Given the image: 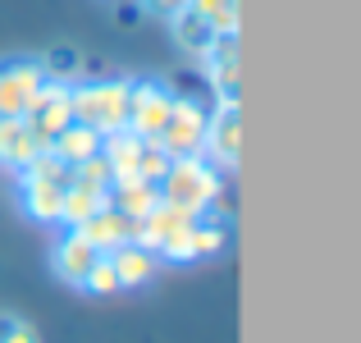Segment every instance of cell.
Masks as SVG:
<instances>
[{
	"label": "cell",
	"instance_id": "obj_21",
	"mask_svg": "<svg viewBox=\"0 0 361 343\" xmlns=\"http://www.w3.org/2000/svg\"><path fill=\"white\" fill-rule=\"evenodd\" d=\"M82 293H92V298H106V293H119V279H115V265H110V256H101L97 265H92L87 275H82L78 284Z\"/></svg>",
	"mask_w": 361,
	"mask_h": 343
},
{
	"label": "cell",
	"instance_id": "obj_18",
	"mask_svg": "<svg viewBox=\"0 0 361 343\" xmlns=\"http://www.w3.org/2000/svg\"><path fill=\"white\" fill-rule=\"evenodd\" d=\"M169 28H174V42H178V51L197 55V60H202V55L211 51V42H215V28L206 23V18H197L192 9H178V14L169 18Z\"/></svg>",
	"mask_w": 361,
	"mask_h": 343
},
{
	"label": "cell",
	"instance_id": "obj_9",
	"mask_svg": "<svg viewBox=\"0 0 361 343\" xmlns=\"http://www.w3.org/2000/svg\"><path fill=\"white\" fill-rule=\"evenodd\" d=\"M202 156H211V165L238 169V160H243V114H238V101H220V106L211 110Z\"/></svg>",
	"mask_w": 361,
	"mask_h": 343
},
{
	"label": "cell",
	"instance_id": "obj_1",
	"mask_svg": "<svg viewBox=\"0 0 361 343\" xmlns=\"http://www.w3.org/2000/svg\"><path fill=\"white\" fill-rule=\"evenodd\" d=\"M69 183H73V169L64 165L60 156L42 151V156L18 174V206H23V215L37 220V224H60Z\"/></svg>",
	"mask_w": 361,
	"mask_h": 343
},
{
	"label": "cell",
	"instance_id": "obj_14",
	"mask_svg": "<svg viewBox=\"0 0 361 343\" xmlns=\"http://www.w3.org/2000/svg\"><path fill=\"white\" fill-rule=\"evenodd\" d=\"M78 234L87 238L97 252H115V247H123V243L137 238V224H133L128 215H119L115 206H101L97 215H87V220L78 224Z\"/></svg>",
	"mask_w": 361,
	"mask_h": 343
},
{
	"label": "cell",
	"instance_id": "obj_7",
	"mask_svg": "<svg viewBox=\"0 0 361 343\" xmlns=\"http://www.w3.org/2000/svg\"><path fill=\"white\" fill-rule=\"evenodd\" d=\"M42 88H46L42 60H27V55L0 60V119H23V110L32 106Z\"/></svg>",
	"mask_w": 361,
	"mask_h": 343
},
{
	"label": "cell",
	"instance_id": "obj_10",
	"mask_svg": "<svg viewBox=\"0 0 361 343\" xmlns=\"http://www.w3.org/2000/svg\"><path fill=\"white\" fill-rule=\"evenodd\" d=\"M202 64L215 83V97L238 101V32H215V42H211V51L202 55Z\"/></svg>",
	"mask_w": 361,
	"mask_h": 343
},
{
	"label": "cell",
	"instance_id": "obj_2",
	"mask_svg": "<svg viewBox=\"0 0 361 343\" xmlns=\"http://www.w3.org/2000/svg\"><path fill=\"white\" fill-rule=\"evenodd\" d=\"M215 169L220 165H211V160H202V156L174 160V165L165 169V179L156 183L160 206L183 211V215H206L215 206V197H220V174H215Z\"/></svg>",
	"mask_w": 361,
	"mask_h": 343
},
{
	"label": "cell",
	"instance_id": "obj_5",
	"mask_svg": "<svg viewBox=\"0 0 361 343\" xmlns=\"http://www.w3.org/2000/svg\"><path fill=\"white\" fill-rule=\"evenodd\" d=\"M174 88H165L160 78H142V83H128V124L123 128L137 133V138L156 142L160 128H165L169 110H174Z\"/></svg>",
	"mask_w": 361,
	"mask_h": 343
},
{
	"label": "cell",
	"instance_id": "obj_12",
	"mask_svg": "<svg viewBox=\"0 0 361 343\" xmlns=\"http://www.w3.org/2000/svg\"><path fill=\"white\" fill-rule=\"evenodd\" d=\"M224 247V229L211 220V215H192L183 229V238H178V247L169 252V261L174 265H192V261H206V256H215Z\"/></svg>",
	"mask_w": 361,
	"mask_h": 343
},
{
	"label": "cell",
	"instance_id": "obj_6",
	"mask_svg": "<svg viewBox=\"0 0 361 343\" xmlns=\"http://www.w3.org/2000/svg\"><path fill=\"white\" fill-rule=\"evenodd\" d=\"M110 165H106V156H97V160H87V165H78L73 169V183H69V193H64V211H60V224H69V229H78L87 215H97L101 206H106V188H110Z\"/></svg>",
	"mask_w": 361,
	"mask_h": 343
},
{
	"label": "cell",
	"instance_id": "obj_13",
	"mask_svg": "<svg viewBox=\"0 0 361 343\" xmlns=\"http://www.w3.org/2000/svg\"><path fill=\"white\" fill-rule=\"evenodd\" d=\"M106 206H115L119 215H128L133 224H142L160 206V193H156V183H147V179H110Z\"/></svg>",
	"mask_w": 361,
	"mask_h": 343
},
{
	"label": "cell",
	"instance_id": "obj_19",
	"mask_svg": "<svg viewBox=\"0 0 361 343\" xmlns=\"http://www.w3.org/2000/svg\"><path fill=\"white\" fill-rule=\"evenodd\" d=\"M197 18L215 28V32H238V0H188Z\"/></svg>",
	"mask_w": 361,
	"mask_h": 343
},
{
	"label": "cell",
	"instance_id": "obj_23",
	"mask_svg": "<svg viewBox=\"0 0 361 343\" xmlns=\"http://www.w3.org/2000/svg\"><path fill=\"white\" fill-rule=\"evenodd\" d=\"M142 9H147V14H156V18H174L178 9H188V0H142Z\"/></svg>",
	"mask_w": 361,
	"mask_h": 343
},
{
	"label": "cell",
	"instance_id": "obj_3",
	"mask_svg": "<svg viewBox=\"0 0 361 343\" xmlns=\"http://www.w3.org/2000/svg\"><path fill=\"white\" fill-rule=\"evenodd\" d=\"M73 101V124H87L92 133H119L128 124V83L123 78H101V83H82L69 88Z\"/></svg>",
	"mask_w": 361,
	"mask_h": 343
},
{
	"label": "cell",
	"instance_id": "obj_11",
	"mask_svg": "<svg viewBox=\"0 0 361 343\" xmlns=\"http://www.w3.org/2000/svg\"><path fill=\"white\" fill-rule=\"evenodd\" d=\"M101 256H106V252H97V247H92L78 229H69V234L51 247V270H55V279H64V284H73V289H78L82 275H87Z\"/></svg>",
	"mask_w": 361,
	"mask_h": 343
},
{
	"label": "cell",
	"instance_id": "obj_4",
	"mask_svg": "<svg viewBox=\"0 0 361 343\" xmlns=\"http://www.w3.org/2000/svg\"><path fill=\"white\" fill-rule=\"evenodd\" d=\"M206 124H211V110H206L202 101L174 97V110H169V119H165V128H160L156 142H160V147H165L174 160L202 156V147H206Z\"/></svg>",
	"mask_w": 361,
	"mask_h": 343
},
{
	"label": "cell",
	"instance_id": "obj_17",
	"mask_svg": "<svg viewBox=\"0 0 361 343\" xmlns=\"http://www.w3.org/2000/svg\"><path fill=\"white\" fill-rule=\"evenodd\" d=\"M46 151H51V156H60L69 169H78V165H87V160L101 156V133H92L87 124H69V128H64Z\"/></svg>",
	"mask_w": 361,
	"mask_h": 343
},
{
	"label": "cell",
	"instance_id": "obj_8",
	"mask_svg": "<svg viewBox=\"0 0 361 343\" xmlns=\"http://www.w3.org/2000/svg\"><path fill=\"white\" fill-rule=\"evenodd\" d=\"M23 124L32 128V138L42 147H51L64 128L73 124V101H69V88L64 83H46L42 92L32 97V106L23 110Z\"/></svg>",
	"mask_w": 361,
	"mask_h": 343
},
{
	"label": "cell",
	"instance_id": "obj_15",
	"mask_svg": "<svg viewBox=\"0 0 361 343\" xmlns=\"http://www.w3.org/2000/svg\"><path fill=\"white\" fill-rule=\"evenodd\" d=\"M106 256H110V265H115L119 289H142V284H151V275L160 270V256L151 252V247H142L137 238L115 247V252H106Z\"/></svg>",
	"mask_w": 361,
	"mask_h": 343
},
{
	"label": "cell",
	"instance_id": "obj_20",
	"mask_svg": "<svg viewBox=\"0 0 361 343\" xmlns=\"http://www.w3.org/2000/svg\"><path fill=\"white\" fill-rule=\"evenodd\" d=\"M169 165H174V156H169V151L160 147V142H147V147H142V156H137V169H133V179H147V183H160Z\"/></svg>",
	"mask_w": 361,
	"mask_h": 343
},
{
	"label": "cell",
	"instance_id": "obj_16",
	"mask_svg": "<svg viewBox=\"0 0 361 343\" xmlns=\"http://www.w3.org/2000/svg\"><path fill=\"white\" fill-rule=\"evenodd\" d=\"M42 151L46 147L32 138V128H27L23 119H0V165H5V169L23 174V169L42 156Z\"/></svg>",
	"mask_w": 361,
	"mask_h": 343
},
{
	"label": "cell",
	"instance_id": "obj_22",
	"mask_svg": "<svg viewBox=\"0 0 361 343\" xmlns=\"http://www.w3.org/2000/svg\"><path fill=\"white\" fill-rule=\"evenodd\" d=\"M0 343H42V339H37V330L27 325V320L0 316Z\"/></svg>",
	"mask_w": 361,
	"mask_h": 343
}]
</instances>
